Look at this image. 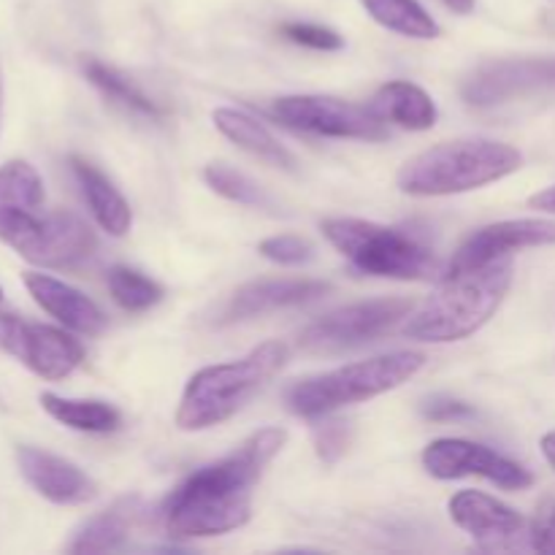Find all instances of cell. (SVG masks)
I'll use <instances>...</instances> for the list:
<instances>
[{
  "label": "cell",
  "mask_w": 555,
  "mask_h": 555,
  "mask_svg": "<svg viewBox=\"0 0 555 555\" xmlns=\"http://www.w3.org/2000/svg\"><path fill=\"white\" fill-rule=\"evenodd\" d=\"M285 442V428H263L231 455L179 482L160 509L168 534L217 537L242 529L253 515V488Z\"/></svg>",
  "instance_id": "cell-1"
},
{
  "label": "cell",
  "mask_w": 555,
  "mask_h": 555,
  "mask_svg": "<svg viewBox=\"0 0 555 555\" xmlns=\"http://www.w3.org/2000/svg\"><path fill=\"white\" fill-rule=\"evenodd\" d=\"M513 285V260L502 258L496 263L469 271H444L437 291L410 312L404 334L417 341H459L477 334L507 298Z\"/></svg>",
  "instance_id": "cell-2"
},
{
  "label": "cell",
  "mask_w": 555,
  "mask_h": 555,
  "mask_svg": "<svg viewBox=\"0 0 555 555\" xmlns=\"http://www.w3.org/2000/svg\"><path fill=\"white\" fill-rule=\"evenodd\" d=\"M524 166L515 146L491 139H464L431 146L401 166L399 190L417 198L455 195L499 182Z\"/></svg>",
  "instance_id": "cell-3"
},
{
  "label": "cell",
  "mask_w": 555,
  "mask_h": 555,
  "mask_svg": "<svg viewBox=\"0 0 555 555\" xmlns=\"http://www.w3.org/2000/svg\"><path fill=\"white\" fill-rule=\"evenodd\" d=\"M287 363L282 341H266L238 361L215 363L190 377L177 410L182 431H204L236 415Z\"/></svg>",
  "instance_id": "cell-4"
},
{
  "label": "cell",
  "mask_w": 555,
  "mask_h": 555,
  "mask_svg": "<svg viewBox=\"0 0 555 555\" xmlns=\"http://www.w3.org/2000/svg\"><path fill=\"white\" fill-rule=\"evenodd\" d=\"M426 363L423 352H388L369 361L347 363L334 372L301 379L287 390V406L298 417H323L341 406L377 399L399 385L410 383Z\"/></svg>",
  "instance_id": "cell-5"
},
{
  "label": "cell",
  "mask_w": 555,
  "mask_h": 555,
  "mask_svg": "<svg viewBox=\"0 0 555 555\" xmlns=\"http://www.w3.org/2000/svg\"><path fill=\"white\" fill-rule=\"evenodd\" d=\"M323 236L356 266L361 274L388 280H426L437 258L421 238L377 222L336 217L323 222Z\"/></svg>",
  "instance_id": "cell-6"
},
{
  "label": "cell",
  "mask_w": 555,
  "mask_h": 555,
  "mask_svg": "<svg viewBox=\"0 0 555 555\" xmlns=\"http://www.w3.org/2000/svg\"><path fill=\"white\" fill-rule=\"evenodd\" d=\"M0 242L47 269L79 266L95 253L90 225L68 211L0 209Z\"/></svg>",
  "instance_id": "cell-7"
},
{
  "label": "cell",
  "mask_w": 555,
  "mask_h": 555,
  "mask_svg": "<svg viewBox=\"0 0 555 555\" xmlns=\"http://www.w3.org/2000/svg\"><path fill=\"white\" fill-rule=\"evenodd\" d=\"M412 301L406 298H374V301L350 304L345 309L325 314L298 336V347L307 352H345L369 345L388 334L396 323L410 318Z\"/></svg>",
  "instance_id": "cell-8"
},
{
  "label": "cell",
  "mask_w": 555,
  "mask_h": 555,
  "mask_svg": "<svg viewBox=\"0 0 555 555\" xmlns=\"http://www.w3.org/2000/svg\"><path fill=\"white\" fill-rule=\"evenodd\" d=\"M271 117L280 119L287 128L328 135V139H388V128H385L383 119L374 117L372 108L356 106V103L339 101V98L287 95L271 106Z\"/></svg>",
  "instance_id": "cell-9"
},
{
  "label": "cell",
  "mask_w": 555,
  "mask_h": 555,
  "mask_svg": "<svg viewBox=\"0 0 555 555\" xmlns=\"http://www.w3.org/2000/svg\"><path fill=\"white\" fill-rule=\"evenodd\" d=\"M0 350L52 383L74 374L85 361V350L74 336L52 325L25 323L14 314H0Z\"/></svg>",
  "instance_id": "cell-10"
},
{
  "label": "cell",
  "mask_w": 555,
  "mask_h": 555,
  "mask_svg": "<svg viewBox=\"0 0 555 555\" xmlns=\"http://www.w3.org/2000/svg\"><path fill=\"white\" fill-rule=\"evenodd\" d=\"M423 466L437 480H459V477H482L504 491H526L534 482L526 466L515 464L507 455L466 439H437L423 450Z\"/></svg>",
  "instance_id": "cell-11"
},
{
  "label": "cell",
  "mask_w": 555,
  "mask_h": 555,
  "mask_svg": "<svg viewBox=\"0 0 555 555\" xmlns=\"http://www.w3.org/2000/svg\"><path fill=\"white\" fill-rule=\"evenodd\" d=\"M555 87V57H513L482 63L461 87L469 106L488 108Z\"/></svg>",
  "instance_id": "cell-12"
},
{
  "label": "cell",
  "mask_w": 555,
  "mask_h": 555,
  "mask_svg": "<svg viewBox=\"0 0 555 555\" xmlns=\"http://www.w3.org/2000/svg\"><path fill=\"white\" fill-rule=\"evenodd\" d=\"M555 244V220H504L472 233L450 260L448 271H469L509 258L518 249Z\"/></svg>",
  "instance_id": "cell-13"
},
{
  "label": "cell",
  "mask_w": 555,
  "mask_h": 555,
  "mask_svg": "<svg viewBox=\"0 0 555 555\" xmlns=\"http://www.w3.org/2000/svg\"><path fill=\"white\" fill-rule=\"evenodd\" d=\"M16 466H20L27 486L52 504L74 507V504L90 502L98 493L95 482L79 466L60 459V455L47 453V450L22 444V448H16Z\"/></svg>",
  "instance_id": "cell-14"
},
{
  "label": "cell",
  "mask_w": 555,
  "mask_h": 555,
  "mask_svg": "<svg viewBox=\"0 0 555 555\" xmlns=\"http://www.w3.org/2000/svg\"><path fill=\"white\" fill-rule=\"evenodd\" d=\"M450 518L480 547H504L526 531V520L499 499L480 491H461L448 504Z\"/></svg>",
  "instance_id": "cell-15"
},
{
  "label": "cell",
  "mask_w": 555,
  "mask_h": 555,
  "mask_svg": "<svg viewBox=\"0 0 555 555\" xmlns=\"http://www.w3.org/2000/svg\"><path fill=\"white\" fill-rule=\"evenodd\" d=\"M331 293L328 282L318 280H263L249 282V285L238 287L231 296V301L222 307L220 323H242V320L260 318L266 312H276V309H291L312 304Z\"/></svg>",
  "instance_id": "cell-16"
},
{
  "label": "cell",
  "mask_w": 555,
  "mask_h": 555,
  "mask_svg": "<svg viewBox=\"0 0 555 555\" xmlns=\"http://www.w3.org/2000/svg\"><path fill=\"white\" fill-rule=\"evenodd\" d=\"M25 287L33 296V301L43 312L52 314L54 320H60L65 328L85 336H98L106 328V314L101 312V307L92 298H87L81 291L65 285L63 280L30 271V274H25Z\"/></svg>",
  "instance_id": "cell-17"
},
{
  "label": "cell",
  "mask_w": 555,
  "mask_h": 555,
  "mask_svg": "<svg viewBox=\"0 0 555 555\" xmlns=\"http://www.w3.org/2000/svg\"><path fill=\"white\" fill-rule=\"evenodd\" d=\"M70 171H74L98 225L108 236H125L133 225V211H130V204L122 198V193L92 163L81 160V157H70Z\"/></svg>",
  "instance_id": "cell-18"
},
{
  "label": "cell",
  "mask_w": 555,
  "mask_h": 555,
  "mask_svg": "<svg viewBox=\"0 0 555 555\" xmlns=\"http://www.w3.org/2000/svg\"><path fill=\"white\" fill-rule=\"evenodd\" d=\"M215 119V128L225 135L228 141H233L236 146H242L244 152L255 155L258 160L269 163V166L282 168V171H296V157L287 146H282L274 139L266 125H260L258 119L249 117L247 112H238V108H217L211 114Z\"/></svg>",
  "instance_id": "cell-19"
},
{
  "label": "cell",
  "mask_w": 555,
  "mask_h": 555,
  "mask_svg": "<svg viewBox=\"0 0 555 555\" xmlns=\"http://www.w3.org/2000/svg\"><path fill=\"white\" fill-rule=\"evenodd\" d=\"M374 117L404 130H428L437 125V103L426 90L410 81H388L369 101Z\"/></svg>",
  "instance_id": "cell-20"
},
{
  "label": "cell",
  "mask_w": 555,
  "mask_h": 555,
  "mask_svg": "<svg viewBox=\"0 0 555 555\" xmlns=\"http://www.w3.org/2000/svg\"><path fill=\"white\" fill-rule=\"evenodd\" d=\"M139 499H119L106 513L95 515L85 526H79V531L70 540L68 553L90 555L122 551L133 534L135 524H139Z\"/></svg>",
  "instance_id": "cell-21"
},
{
  "label": "cell",
  "mask_w": 555,
  "mask_h": 555,
  "mask_svg": "<svg viewBox=\"0 0 555 555\" xmlns=\"http://www.w3.org/2000/svg\"><path fill=\"white\" fill-rule=\"evenodd\" d=\"M41 406L49 417L74 431L108 434L119 426V412L106 401L63 399V396L41 393Z\"/></svg>",
  "instance_id": "cell-22"
},
{
  "label": "cell",
  "mask_w": 555,
  "mask_h": 555,
  "mask_svg": "<svg viewBox=\"0 0 555 555\" xmlns=\"http://www.w3.org/2000/svg\"><path fill=\"white\" fill-rule=\"evenodd\" d=\"M374 22L406 38H439V25L417 0H361Z\"/></svg>",
  "instance_id": "cell-23"
},
{
  "label": "cell",
  "mask_w": 555,
  "mask_h": 555,
  "mask_svg": "<svg viewBox=\"0 0 555 555\" xmlns=\"http://www.w3.org/2000/svg\"><path fill=\"white\" fill-rule=\"evenodd\" d=\"M85 76L90 79L92 87H98V90L103 92V98H108L112 103H117V106L128 108V112L133 114H141V117H163V108L157 106L152 98H146L144 92L139 90V87L133 85L130 79H125L119 70H114L112 65L101 63V60L90 57L85 60Z\"/></svg>",
  "instance_id": "cell-24"
},
{
  "label": "cell",
  "mask_w": 555,
  "mask_h": 555,
  "mask_svg": "<svg viewBox=\"0 0 555 555\" xmlns=\"http://www.w3.org/2000/svg\"><path fill=\"white\" fill-rule=\"evenodd\" d=\"M0 209H43V179L30 163L0 166Z\"/></svg>",
  "instance_id": "cell-25"
},
{
  "label": "cell",
  "mask_w": 555,
  "mask_h": 555,
  "mask_svg": "<svg viewBox=\"0 0 555 555\" xmlns=\"http://www.w3.org/2000/svg\"><path fill=\"white\" fill-rule=\"evenodd\" d=\"M108 293L114 301L128 312H144L155 304L163 301V287L150 276L139 274V271L128 269V266H114L106 274Z\"/></svg>",
  "instance_id": "cell-26"
},
{
  "label": "cell",
  "mask_w": 555,
  "mask_h": 555,
  "mask_svg": "<svg viewBox=\"0 0 555 555\" xmlns=\"http://www.w3.org/2000/svg\"><path fill=\"white\" fill-rule=\"evenodd\" d=\"M204 179L215 193L225 195L228 201H236V204H244V206H269V195H266L253 179L233 171V168L220 166V163H211V166H206Z\"/></svg>",
  "instance_id": "cell-27"
},
{
  "label": "cell",
  "mask_w": 555,
  "mask_h": 555,
  "mask_svg": "<svg viewBox=\"0 0 555 555\" xmlns=\"http://www.w3.org/2000/svg\"><path fill=\"white\" fill-rule=\"evenodd\" d=\"M282 36L291 38L293 43H301V47L318 49V52H336V49H341L339 33L323 25H312V22H285Z\"/></svg>",
  "instance_id": "cell-28"
},
{
  "label": "cell",
  "mask_w": 555,
  "mask_h": 555,
  "mask_svg": "<svg viewBox=\"0 0 555 555\" xmlns=\"http://www.w3.org/2000/svg\"><path fill=\"white\" fill-rule=\"evenodd\" d=\"M260 255L282 266H298L312 260L314 247L301 236H271L260 242Z\"/></svg>",
  "instance_id": "cell-29"
},
{
  "label": "cell",
  "mask_w": 555,
  "mask_h": 555,
  "mask_svg": "<svg viewBox=\"0 0 555 555\" xmlns=\"http://www.w3.org/2000/svg\"><path fill=\"white\" fill-rule=\"evenodd\" d=\"M350 426L339 421L323 423V426L314 428V448H318V455L325 461V464H334L345 455V450L350 448Z\"/></svg>",
  "instance_id": "cell-30"
},
{
  "label": "cell",
  "mask_w": 555,
  "mask_h": 555,
  "mask_svg": "<svg viewBox=\"0 0 555 555\" xmlns=\"http://www.w3.org/2000/svg\"><path fill=\"white\" fill-rule=\"evenodd\" d=\"M531 547L537 553H555V502L547 499V502L540 504L534 520H531Z\"/></svg>",
  "instance_id": "cell-31"
},
{
  "label": "cell",
  "mask_w": 555,
  "mask_h": 555,
  "mask_svg": "<svg viewBox=\"0 0 555 555\" xmlns=\"http://www.w3.org/2000/svg\"><path fill=\"white\" fill-rule=\"evenodd\" d=\"M472 406L464 404L459 399H450V396H434L423 404V415L428 421H461V417H469L472 415Z\"/></svg>",
  "instance_id": "cell-32"
},
{
  "label": "cell",
  "mask_w": 555,
  "mask_h": 555,
  "mask_svg": "<svg viewBox=\"0 0 555 555\" xmlns=\"http://www.w3.org/2000/svg\"><path fill=\"white\" fill-rule=\"evenodd\" d=\"M529 206H531V209L545 211V215H555V184H553V188L540 190L537 195H531Z\"/></svg>",
  "instance_id": "cell-33"
},
{
  "label": "cell",
  "mask_w": 555,
  "mask_h": 555,
  "mask_svg": "<svg viewBox=\"0 0 555 555\" xmlns=\"http://www.w3.org/2000/svg\"><path fill=\"white\" fill-rule=\"evenodd\" d=\"M542 455H545V461L551 464V469L555 472V431L542 437Z\"/></svg>",
  "instance_id": "cell-34"
},
{
  "label": "cell",
  "mask_w": 555,
  "mask_h": 555,
  "mask_svg": "<svg viewBox=\"0 0 555 555\" xmlns=\"http://www.w3.org/2000/svg\"><path fill=\"white\" fill-rule=\"evenodd\" d=\"M444 5L459 11V14H469V11L475 9V0H444Z\"/></svg>",
  "instance_id": "cell-35"
},
{
  "label": "cell",
  "mask_w": 555,
  "mask_h": 555,
  "mask_svg": "<svg viewBox=\"0 0 555 555\" xmlns=\"http://www.w3.org/2000/svg\"><path fill=\"white\" fill-rule=\"evenodd\" d=\"M0 117H3V81H0Z\"/></svg>",
  "instance_id": "cell-36"
},
{
  "label": "cell",
  "mask_w": 555,
  "mask_h": 555,
  "mask_svg": "<svg viewBox=\"0 0 555 555\" xmlns=\"http://www.w3.org/2000/svg\"><path fill=\"white\" fill-rule=\"evenodd\" d=\"M0 298H3V291H0Z\"/></svg>",
  "instance_id": "cell-37"
}]
</instances>
